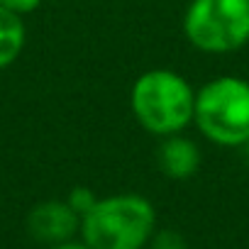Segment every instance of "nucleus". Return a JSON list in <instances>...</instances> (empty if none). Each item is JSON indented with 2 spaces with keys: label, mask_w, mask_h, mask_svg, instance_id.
<instances>
[{
  "label": "nucleus",
  "mask_w": 249,
  "mask_h": 249,
  "mask_svg": "<svg viewBox=\"0 0 249 249\" xmlns=\"http://www.w3.org/2000/svg\"><path fill=\"white\" fill-rule=\"evenodd\" d=\"M196 88L174 69H149L130 88V112L140 127L161 140L181 135L193 124Z\"/></svg>",
  "instance_id": "obj_1"
},
{
  "label": "nucleus",
  "mask_w": 249,
  "mask_h": 249,
  "mask_svg": "<svg viewBox=\"0 0 249 249\" xmlns=\"http://www.w3.org/2000/svg\"><path fill=\"white\" fill-rule=\"evenodd\" d=\"M42 3H44V0H0V5H3L5 10H10V13L20 15V18L32 15L35 10L42 8Z\"/></svg>",
  "instance_id": "obj_10"
},
{
  "label": "nucleus",
  "mask_w": 249,
  "mask_h": 249,
  "mask_svg": "<svg viewBox=\"0 0 249 249\" xmlns=\"http://www.w3.org/2000/svg\"><path fill=\"white\" fill-rule=\"evenodd\" d=\"M147 247L149 249H188V242L176 230H157Z\"/></svg>",
  "instance_id": "obj_9"
},
{
  "label": "nucleus",
  "mask_w": 249,
  "mask_h": 249,
  "mask_svg": "<svg viewBox=\"0 0 249 249\" xmlns=\"http://www.w3.org/2000/svg\"><path fill=\"white\" fill-rule=\"evenodd\" d=\"M193 124L210 144L242 149L249 140V81L222 73L196 88Z\"/></svg>",
  "instance_id": "obj_3"
},
{
  "label": "nucleus",
  "mask_w": 249,
  "mask_h": 249,
  "mask_svg": "<svg viewBox=\"0 0 249 249\" xmlns=\"http://www.w3.org/2000/svg\"><path fill=\"white\" fill-rule=\"evenodd\" d=\"M81 230V217L66 200H42L27 215V232L32 239L49 247L73 239Z\"/></svg>",
  "instance_id": "obj_5"
},
{
  "label": "nucleus",
  "mask_w": 249,
  "mask_h": 249,
  "mask_svg": "<svg viewBox=\"0 0 249 249\" xmlns=\"http://www.w3.org/2000/svg\"><path fill=\"white\" fill-rule=\"evenodd\" d=\"M242 152H244V157H247V161H249V140L242 144Z\"/></svg>",
  "instance_id": "obj_12"
},
{
  "label": "nucleus",
  "mask_w": 249,
  "mask_h": 249,
  "mask_svg": "<svg viewBox=\"0 0 249 249\" xmlns=\"http://www.w3.org/2000/svg\"><path fill=\"white\" fill-rule=\"evenodd\" d=\"M203 164V152L196 140H191L186 132L169 135L159 140L157 147V166L159 171L171 181H188L198 174Z\"/></svg>",
  "instance_id": "obj_6"
},
{
  "label": "nucleus",
  "mask_w": 249,
  "mask_h": 249,
  "mask_svg": "<svg viewBox=\"0 0 249 249\" xmlns=\"http://www.w3.org/2000/svg\"><path fill=\"white\" fill-rule=\"evenodd\" d=\"M157 232V208L142 193H112L81 217V239L90 249H144Z\"/></svg>",
  "instance_id": "obj_2"
},
{
  "label": "nucleus",
  "mask_w": 249,
  "mask_h": 249,
  "mask_svg": "<svg viewBox=\"0 0 249 249\" xmlns=\"http://www.w3.org/2000/svg\"><path fill=\"white\" fill-rule=\"evenodd\" d=\"M181 30L200 54H234L249 44V0H191Z\"/></svg>",
  "instance_id": "obj_4"
},
{
  "label": "nucleus",
  "mask_w": 249,
  "mask_h": 249,
  "mask_svg": "<svg viewBox=\"0 0 249 249\" xmlns=\"http://www.w3.org/2000/svg\"><path fill=\"white\" fill-rule=\"evenodd\" d=\"M25 44H27L25 18H20L0 5V71L10 69L22 56Z\"/></svg>",
  "instance_id": "obj_7"
},
{
  "label": "nucleus",
  "mask_w": 249,
  "mask_h": 249,
  "mask_svg": "<svg viewBox=\"0 0 249 249\" xmlns=\"http://www.w3.org/2000/svg\"><path fill=\"white\" fill-rule=\"evenodd\" d=\"M49 249H90L83 239H66V242H59V244H54V247H49Z\"/></svg>",
  "instance_id": "obj_11"
},
{
  "label": "nucleus",
  "mask_w": 249,
  "mask_h": 249,
  "mask_svg": "<svg viewBox=\"0 0 249 249\" xmlns=\"http://www.w3.org/2000/svg\"><path fill=\"white\" fill-rule=\"evenodd\" d=\"M98 193L93 191V188H88V186H73L71 191H69V196H66V203L71 205V210L78 215V217H83L95 203H98Z\"/></svg>",
  "instance_id": "obj_8"
}]
</instances>
